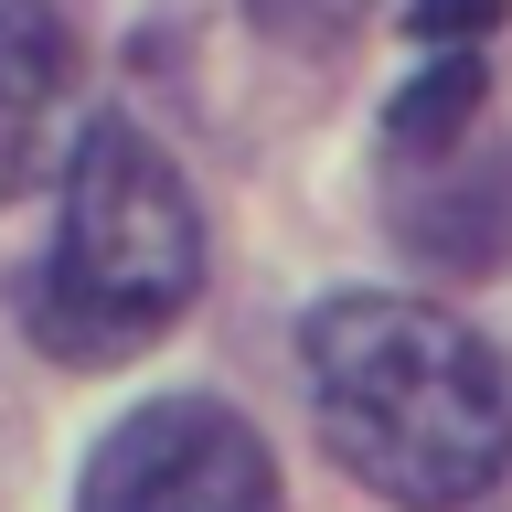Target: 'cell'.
<instances>
[{"mask_svg": "<svg viewBox=\"0 0 512 512\" xmlns=\"http://www.w3.org/2000/svg\"><path fill=\"white\" fill-rule=\"evenodd\" d=\"M256 32L267 43H299V54H331V43H352V32L374 22L384 0H246Z\"/></svg>", "mask_w": 512, "mask_h": 512, "instance_id": "8992f818", "label": "cell"}, {"mask_svg": "<svg viewBox=\"0 0 512 512\" xmlns=\"http://www.w3.org/2000/svg\"><path fill=\"white\" fill-rule=\"evenodd\" d=\"M406 32L438 43V54H470V43L502 32V0H406Z\"/></svg>", "mask_w": 512, "mask_h": 512, "instance_id": "52a82bcc", "label": "cell"}, {"mask_svg": "<svg viewBox=\"0 0 512 512\" xmlns=\"http://www.w3.org/2000/svg\"><path fill=\"white\" fill-rule=\"evenodd\" d=\"M64 107V22L54 0H0V203L32 182Z\"/></svg>", "mask_w": 512, "mask_h": 512, "instance_id": "277c9868", "label": "cell"}, {"mask_svg": "<svg viewBox=\"0 0 512 512\" xmlns=\"http://www.w3.org/2000/svg\"><path fill=\"white\" fill-rule=\"evenodd\" d=\"M470 118H480V54H438L427 75H406V96H395V107H384V139L427 160V150H448Z\"/></svg>", "mask_w": 512, "mask_h": 512, "instance_id": "5b68a950", "label": "cell"}, {"mask_svg": "<svg viewBox=\"0 0 512 512\" xmlns=\"http://www.w3.org/2000/svg\"><path fill=\"white\" fill-rule=\"evenodd\" d=\"M299 363L331 459L384 502L448 512L512 470V363L438 299H320L299 320Z\"/></svg>", "mask_w": 512, "mask_h": 512, "instance_id": "6da1fadb", "label": "cell"}, {"mask_svg": "<svg viewBox=\"0 0 512 512\" xmlns=\"http://www.w3.org/2000/svg\"><path fill=\"white\" fill-rule=\"evenodd\" d=\"M75 512H288L278 459L214 395H160L96 438Z\"/></svg>", "mask_w": 512, "mask_h": 512, "instance_id": "3957f363", "label": "cell"}, {"mask_svg": "<svg viewBox=\"0 0 512 512\" xmlns=\"http://www.w3.org/2000/svg\"><path fill=\"white\" fill-rule=\"evenodd\" d=\"M203 288V214H192L171 150H150L128 118H96L64 171V214L32 278V331L64 363H128L160 342Z\"/></svg>", "mask_w": 512, "mask_h": 512, "instance_id": "7a4b0ae2", "label": "cell"}]
</instances>
